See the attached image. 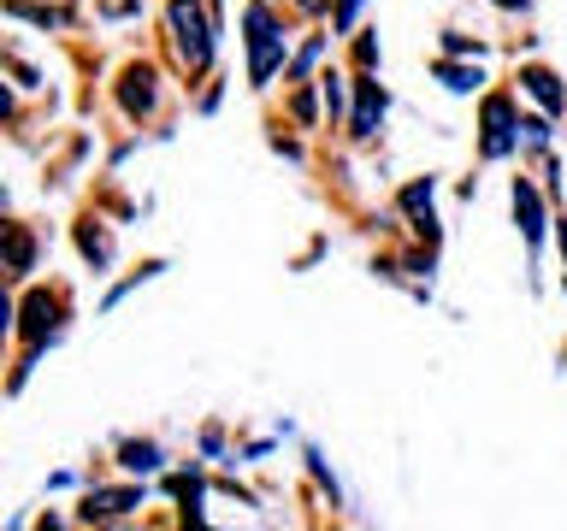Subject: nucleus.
Wrapping results in <instances>:
<instances>
[{
    "mask_svg": "<svg viewBox=\"0 0 567 531\" xmlns=\"http://www.w3.org/2000/svg\"><path fill=\"white\" fill-rule=\"evenodd\" d=\"M496 7H508V12H526V7H532V0H496Z\"/></svg>",
    "mask_w": 567,
    "mask_h": 531,
    "instance_id": "obj_23",
    "label": "nucleus"
},
{
    "mask_svg": "<svg viewBox=\"0 0 567 531\" xmlns=\"http://www.w3.org/2000/svg\"><path fill=\"white\" fill-rule=\"evenodd\" d=\"M166 24H172V42H177V60H184L189 71H207L213 65V35H219V18H202V0H172Z\"/></svg>",
    "mask_w": 567,
    "mask_h": 531,
    "instance_id": "obj_2",
    "label": "nucleus"
},
{
    "mask_svg": "<svg viewBox=\"0 0 567 531\" xmlns=\"http://www.w3.org/2000/svg\"><path fill=\"white\" fill-rule=\"evenodd\" d=\"M290 106H296V118H301V124H313V95H308V88H301Z\"/></svg>",
    "mask_w": 567,
    "mask_h": 531,
    "instance_id": "obj_20",
    "label": "nucleus"
},
{
    "mask_svg": "<svg viewBox=\"0 0 567 531\" xmlns=\"http://www.w3.org/2000/svg\"><path fill=\"white\" fill-rule=\"evenodd\" d=\"M354 65H361V71H372V65H379V42H372V30L361 35V42H354Z\"/></svg>",
    "mask_w": 567,
    "mask_h": 531,
    "instance_id": "obj_18",
    "label": "nucleus"
},
{
    "mask_svg": "<svg viewBox=\"0 0 567 531\" xmlns=\"http://www.w3.org/2000/svg\"><path fill=\"white\" fill-rule=\"evenodd\" d=\"M437 77H443V88H450V95H473V88L485 83V71H478V65L467 71V65H450V60H443Z\"/></svg>",
    "mask_w": 567,
    "mask_h": 531,
    "instance_id": "obj_13",
    "label": "nucleus"
},
{
    "mask_svg": "<svg viewBox=\"0 0 567 531\" xmlns=\"http://www.w3.org/2000/svg\"><path fill=\"white\" fill-rule=\"evenodd\" d=\"M296 7H301V12H326V0H296Z\"/></svg>",
    "mask_w": 567,
    "mask_h": 531,
    "instance_id": "obj_22",
    "label": "nucleus"
},
{
    "mask_svg": "<svg viewBox=\"0 0 567 531\" xmlns=\"http://www.w3.org/2000/svg\"><path fill=\"white\" fill-rule=\"evenodd\" d=\"M159 460H166V455H159V442H124V449H118V467L124 472H154Z\"/></svg>",
    "mask_w": 567,
    "mask_h": 531,
    "instance_id": "obj_12",
    "label": "nucleus"
},
{
    "mask_svg": "<svg viewBox=\"0 0 567 531\" xmlns=\"http://www.w3.org/2000/svg\"><path fill=\"white\" fill-rule=\"evenodd\" d=\"M514 219H520V230H526V242L538 248L544 242V201H538V189H532V177H514Z\"/></svg>",
    "mask_w": 567,
    "mask_h": 531,
    "instance_id": "obj_7",
    "label": "nucleus"
},
{
    "mask_svg": "<svg viewBox=\"0 0 567 531\" xmlns=\"http://www.w3.org/2000/svg\"><path fill=\"white\" fill-rule=\"evenodd\" d=\"M118 101H124V113H131V118L154 113V101H159V88H154V71H148V65H131V71H124V88H118Z\"/></svg>",
    "mask_w": 567,
    "mask_h": 531,
    "instance_id": "obj_10",
    "label": "nucleus"
},
{
    "mask_svg": "<svg viewBox=\"0 0 567 531\" xmlns=\"http://www.w3.org/2000/svg\"><path fill=\"white\" fill-rule=\"evenodd\" d=\"M78 248H83V260L95 266V272H106V266H113V237H106L95 219H83V225H78Z\"/></svg>",
    "mask_w": 567,
    "mask_h": 531,
    "instance_id": "obj_11",
    "label": "nucleus"
},
{
    "mask_svg": "<svg viewBox=\"0 0 567 531\" xmlns=\"http://www.w3.org/2000/svg\"><path fill=\"white\" fill-rule=\"evenodd\" d=\"M443 53H485V48L467 42V35H443Z\"/></svg>",
    "mask_w": 567,
    "mask_h": 531,
    "instance_id": "obj_19",
    "label": "nucleus"
},
{
    "mask_svg": "<svg viewBox=\"0 0 567 531\" xmlns=\"http://www.w3.org/2000/svg\"><path fill=\"white\" fill-rule=\"evenodd\" d=\"M384 88L372 83V71H361V77H354V136H379V124H384Z\"/></svg>",
    "mask_w": 567,
    "mask_h": 531,
    "instance_id": "obj_5",
    "label": "nucleus"
},
{
    "mask_svg": "<svg viewBox=\"0 0 567 531\" xmlns=\"http://www.w3.org/2000/svg\"><path fill=\"white\" fill-rule=\"evenodd\" d=\"M60 295H48V290H35L30 301H24V319H18V336H24V343H30V354L35 348H48L53 343V336H60Z\"/></svg>",
    "mask_w": 567,
    "mask_h": 531,
    "instance_id": "obj_4",
    "label": "nucleus"
},
{
    "mask_svg": "<svg viewBox=\"0 0 567 531\" xmlns=\"http://www.w3.org/2000/svg\"><path fill=\"white\" fill-rule=\"evenodd\" d=\"M136 502H142L136 485H124V490H89L83 496V520H124Z\"/></svg>",
    "mask_w": 567,
    "mask_h": 531,
    "instance_id": "obj_8",
    "label": "nucleus"
},
{
    "mask_svg": "<svg viewBox=\"0 0 567 531\" xmlns=\"http://www.w3.org/2000/svg\"><path fill=\"white\" fill-rule=\"evenodd\" d=\"M319 60H326V35H313V42H308V48L296 53V71H313Z\"/></svg>",
    "mask_w": 567,
    "mask_h": 531,
    "instance_id": "obj_17",
    "label": "nucleus"
},
{
    "mask_svg": "<svg viewBox=\"0 0 567 531\" xmlns=\"http://www.w3.org/2000/svg\"><path fill=\"white\" fill-rule=\"evenodd\" d=\"M243 30H248V83L266 88L272 83V71L284 65V24L272 18V0H255V7L243 12Z\"/></svg>",
    "mask_w": 567,
    "mask_h": 531,
    "instance_id": "obj_1",
    "label": "nucleus"
},
{
    "mask_svg": "<svg viewBox=\"0 0 567 531\" xmlns=\"http://www.w3.org/2000/svg\"><path fill=\"white\" fill-rule=\"evenodd\" d=\"M319 95H326V113L331 118H343V106H349V83L343 77H319Z\"/></svg>",
    "mask_w": 567,
    "mask_h": 531,
    "instance_id": "obj_15",
    "label": "nucleus"
},
{
    "mask_svg": "<svg viewBox=\"0 0 567 531\" xmlns=\"http://www.w3.org/2000/svg\"><path fill=\"white\" fill-rule=\"evenodd\" d=\"M520 88H526V95L544 106L549 118H556V113H567V88L556 83V71H544V65H526V71H520Z\"/></svg>",
    "mask_w": 567,
    "mask_h": 531,
    "instance_id": "obj_9",
    "label": "nucleus"
},
{
    "mask_svg": "<svg viewBox=\"0 0 567 531\" xmlns=\"http://www.w3.org/2000/svg\"><path fill=\"white\" fill-rule=\"evenodd\" d=\"M556 242H561V260H567V219H556Z\"/></svg>",
    "mask_w": 567,
    "mask_h": 531,
    "instance_id": "obj_21",
    "label": "nucleus"
},
{
    "mask_svg": "<svg viewBox=\"0 0 567 531\" xmlns=\"http://www.w3.org/2000/svg\"><path fill=\"white\" fill-rule=\"evenodd\" d=\"M432 177H420V184H408L402 189V212H408V219H414V230H420V237L425 242H437V207H432Z\"/></svg>",
    "mask_w": 567,
    "mask_h": 531,
    "instance_id": "obj_6",
    "label": "nucleus"
},
{
    "mask_svg": "<svg viewBox=\"0 0 567 531\" xmlns=\"http://www.w3.org/2000/svg\"><path fill=\"white\" fill-rule=\"evenodd\" d=\"M30 254H35V248H30V237H24V225H12V230H7V260H12V278H24V272H30Z\"/></svg>",
    "mask_w": 567,
    "mask_h": 531,
    "instance_id": "obj_14",
    "label": "nucleus"
},
{
    "mask_svg": "<svg viewBox=\"0 0 567 531\" xmlns=\"http://www.w3.org/2000/svg\"><path fill=\"white\" fill-rule=\"evenodd\" d=\"M520 148H549V118H520Z\"/></svg>",
    "mask_w": 567,
    "mask_h": 531,
    "instance_id": "obj_16",
    "label": "nucleus"
},
{
    "mask_svg": "<svg viewBox=\"0 0 567 531\" xmlns=\"http://www.w3.org/2000/svg\"><path fill=\"white\" fill-rule=\"evenodd\" d=\"M520 148V113H514L508 95H491L485 101V136H478V154L485 159H508Z\"/></svg>",
    "mask_w": 567,
    "mask_h": 531,
    "instance_id": "obj_3",
    "label": "nucleus"
}]
</instances>
